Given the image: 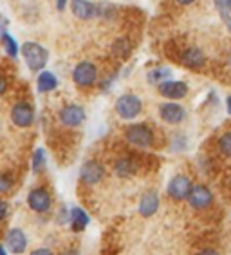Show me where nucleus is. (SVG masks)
Returning <instances> with one entry per match:
<instances>
[{
  "label": "nucleus",
  "mask_w": 231,
  "mask_h": 255,
  "mask_svg": "<svg viewBox=\"0 0 231 255\" xmlns=\"http://www.w3.org/2000/svg\"><path fill=\"white\" fill-rule=\"evenodd\" d=\"M45 167H47V154H45L44 148L38 147L35 152H33L31 168H33V172H35V174H42V172L45 170Z\"/></svg>",
  "instance_id": "nucleus-21"
},
{
  "label": "nucleus",
  "mask_w": 231,
  "mask_h": 255,
  "mask_svg": "<svg viewBox=\"0 0 231 255\" xmlns=\"http://www.w3.org/2000/svg\"><path fill=\"white\" fill-rule=\"evenodd\" d=\"M36 87H38L40 93H51L58 87V78L56 74L51 73V71H40L38 78H36Z\"/></svg>",
  "instance_id": "nucleus-19"
},
{
  "label": "nucleus",
  "mask_w": 231,
  "mask_h": 255,
  "mask_svg": "<svg viewBox=\"0 0 231 255\" xmlns=\"http://www.w3.org/2000/svg\"><path fill=\"white\" fill-rule=\"evenodd\" d=\"M73 80L78 87H92L98 82V67L89 60H83L73 69Z\"/></svg>",
  "instance_id": "nucleus-4"
},
{
  "label": "nucleus",
  "mask_w": 231,
  "mask_h": 255,
  "mask_svg": "<svg viewBox=\"0 0 231 255\" xmlns=\"http://www.w3.org/2000/svg\"><path fill=\"white\" fill-rule=\"evenodd\" d=\"M69 223H71V228H73L74 232H83L85 228L89 226L90 217L83 208L74 206L73 210L69 212Z\"/></svg>",
  "instance_id": "nucleus-17"
},
{
  "label": "nucleus",
  "mask_w": 231,
  "mask_h": 255,
  "mask_svg": "<svg viewBox=\"0 0 231 255\" xmlns=\"http://www.w3.org/2000/svg\"><path fill=\"white\" fill-rule=\"evenodd\" d=\"M159 114H161L162 122L170 123V125H177L186 118V109L177 102H168L159 107Z\"/></svg>",
  "instance_id": "nucleus-11"
},
{
  "label": "nucleus",
  "mask_w": 231,
  "mask_h": 255,
  "mask_svg": "<svg viewBox=\"0 0 231 255\" xmlns=\"http://www.w3.org/2000/svg\"><path fill=\"white\" fill-rule=\"evenodd\" d=\"M226 109H228V113L231 114V96L228 98V102H226Z\"/></svg>",
  "instance_id": "nucleus-36"
},
{
  "label": "nucleus",
  "mask_w": 231,
  "mask_h": 255,
  "mask_svg": "<svg viewBox=\"0 0 231 255\" xmlns=\"http://www.w3.org/2000/svg\"><path fill=\"white\" fill-rule=\"evenodd\" d=\"M125 137H127V141L130 145H136V147L141 148L152 147L154 141H155L152 127L147 125V123H136V125L127 127L125 128Z\"/></svg>",
  "instance_id": "nucleus-2"
},
{
  "label": "nucleus",
  "mask_w": 231,
  "mask_h": 255,
  "mask_svg": "<svg viewBox=\"0 0 231 255\" xmlns=\"http://www.w3.org/2000/svg\"><path fill=\"white\" fill-rule=\"evenodd\" d=\"M7 212H9V206H7V203H5L4 199H0V223L7 217Z\"/></svg>",
  "instance_id": "nucleus-28"
},
{
  "label": "nucleus",
  "mask_w": 231,
  "mask_h": 255,
  "mask_svg": "<svg viewBox=\"0 0 231 255\" xmlns=\"http://www.w3.org/2000/svg\"><path fill=\"white\" fill-rule=\"evenodd\" d=\"M195 0H177V4H182V5H188V4H193Z\"/></svg>",
  "instance_id": "nucleus-34"
},
{
  "label": "nucleus",
  "mask_w": 231,
  "mask_h": 255,
  "mask_svg": "<svg viewBox=\"0 0 231 255\" xmlns=\"http://www.w3.org/2000/svg\"><path fill=\"white\" fill-rule=\"evenodd\" d=\"M159 93L166 100L175 102V100L186 98L188 85L184 84V82H179V80H164V82L159 84Z\"/></svg>",
  "instance_id": "nucleus-12"
},
{
  "label": "nucleus",
  "mask_w": 231,
  "mask_h": 255,
  "mask_svg": "<svg viewBox=\"0 0 231 255\" xmlns=\"http://www.w3.org/2000/svg\"><path fill=\"white\" fill-rule=\"evenodd\" d=\"M103 176H105L103 165L99 161H96V159L85 161L83 165H81V168H79V179H81L83 185H89V187L98 185V183L103 179Z\"/></svg>",
  "instance_id": "nucleus-8"
},
{
  "label": "nucleus",
  "mask_w": 231,
  "mask_h": 255,
  "mask_svg": "<svg viewBox=\"0 0 231 255\" xmlns=\"http://www.w3.org/2000/svg\"><path fill=\"white\" fill-rule=\"evenodd\" d=\"M143 111V103L139 100V96L136 94H121L118 100H116V113L119 114V118L123 120H134L138 118Z\"/></svg>",
  "instance_id": "nucleus-3"
},
{
  "label": "nucleus",
  "mask_w": 231,
  "mask_h": 255,
  "mask_svg": "<svg viewBox=\"0 0 231 255\" xmlns=\"http://www.w3.org/2000/svg\"><path fill=\"white\" fill-rule=\"evenodd\" d=\"M67 2H69V0H56V9L65 11V7H67Z\"/></svg>",
  "instance_id": "nucleus-31"
},
{
  "label": "nucleus",
  "mask_w": 231,
  "mask_h": 255,
  "mask_svg": "<svg viewBox=\"0 0 231 255\" xmlns=\"http://www.w3.org/2000/svg\"><path fill=\"white\" fill-rule=\"evenodd\" d=\"M188 203L192 208L195 210H206L213 205V194L212 190L204 185H197V187H192L190 194H188Z\"/></svg>",
  "instance_id": "nucleus-9"
},
{
  "label": "nucleus",
  "mask_w": 231,
  "mask_h": 255,
  "mask_svg": "<svg viewBox=\"0 0 231 255\" xmlns=\"http://www.w3.org/2000/svg\"><path fill=\"white\" fill-rule=\"evenodd\" d=\"M217 9H219V13H221V18H222V22H224V25H226L228 31L231 33V15L224 9V7H217Z\"/></svg>",
  "instance_id": "nucleus-26"
},
{
  "label": "nucleus",
  "mask_w": 231,
  "mask_h": 255,
  "mask_svg": "<svg viewBox=\"0 0 231 255\" xmlns=\"http://www.w3.org/2000/svg\"><path fill=\"white\" fill-rule=\"evenodd\" d=\"M20 53H22V58H24L25 65L29 67L31 73H40L44 71L47 62H49V51L45 49L44 45L38 44V42H24L20 45Z\"/></svg>",
  "instance_id": "nucleus-1"
},
{
  "label": "nucleus",
  "mask_w": 231,
  "mask_h": 255,
  "mask_svg": "<svg viewBox=\"0 0 231 255\" xmlns=\"http://www.w3.org/2000/svg\"><path fill=\"white\" fill-rule=\"evenodd\" d=\"M130 51H132V47L128 44V40L121 38V40H118V42H114V54H116L118 58L125 60L128 54H130Z\"/></svg>",
  "instance_id": "nucleus-23"
},
{
  "label": "nucleus",
  "mask_w": 231,
  "mask_h": 255,
  "mask_svg": "<svg viewBox=\"0 0 231 255\" xmlns=\"http://www.w3.org/2000/svg\"><path fill=\"white\" fill-rule=\"evenodd\" d=\"M192 181H190V177L184 176V174H177V176H173L168 183V196L175 199V201H182V199H186L190 190H192Z\"/></svg>",
  "instance_id": "nucleus-10"
},
{
  "label": "nucleus",
  "mask_w": 231,
  "mask_h": 255,
  "mask_svg": "<svg viewBox=\"0 0 231 255\" xmlns=\"http://www.w3.org/2000/svg\"><path fill=\"white\" fill-rule=\"evenodd\" d=\"M0 255H7V248L4 245H0Z\"/></svg>",
  "instance_id": "nucleus-35"
},
{
  "label": "nucleus",
  "mask_w": 231,
  "mask_h": 255,
  "mask_svg": "<svg viewBox=\"0 0 231 255\" xmlns=\"http://www.w3.org/2000/svg\"><path fill=\"white\" fill-rule=\"evenodd\" d=\"M213 4H215V7H224L231 15V0H213Z\"/></svg>",
  "instance_id": "nucleus-27"
},
{
  "label": "nucleus",
  "mask_w": 231,
  "mask_h": 255,
  "mask_svg": "<svg viewBox=\"0 0 231 255\" xmlns=\"http://www.w3.org/2000/svg\"><path fill=\"white\" fill-rule=\"evenodd\" d=\"M114 172H116L118 177H130L138 172V163H136L134 157L123 156L114 163Z\"/></svg>",
  "instance_id": "nucleus-18"
},
{
  "label": "nucleus",
  "mask_w": 231,
  "mask_h": 255,
  "mask_svg": "<svg viewBox=\"0 0 231 255\" xmlns=\"http://www.w3.org/2000/svg\"><path fill=\"white\" fill-rule=\"evenodd\" d=\"M27 205L36 214H45L51 208V205H53V197H51L47 188L36 187L27 194Z\"/></svg>",
  "instance_id": "nucleus-7"
},
{
  "label": "nucleus",
  "mask_w": 231,
  "mask_h": 255,
  "mask_svg": "<svg viewBox=\"0 0 231 255\" xmlns=\"http://www.w3.org/2000/svg\"><path fill=\"white\" fill-rule=\"evenodd\" d=\"M62 255H79V252L76 248H69V250H65Z\"/></svg>",
  "instance_id": "nucleus-33"
},
{
  "label": "nucleus",
  "mask_w": 231,
  "mask_h": 255,
  "mask_svg": "<svg viewBox=\"0 0 231 255\" xmlns=\"http://www.w3.org/2000/svg\"><path fill=\"white\" fill-rule=\"evenodd\" d=\"M15 185V179L11 174H5V172H0V194H5L9 192Z\"/></svg>",
  "instance_id": "nucleus-25"
},
{
  "label": "nucleus",
  "mask_w": 231,
  "mask_h": 255,
  "mask_svg": "<svg viewBox=\"0 0 231 255\" xmlns=\"http://www.w3.org/2000/svg\"><path fill=\"white\" fill-rule=\"evenodd\" d=\"M168 76H170V69L159 67V69H155V71H150V73H148V82H150V84L159 85L161 82H164Z\"/></svg>",
  "instance_id": "nucleus-22"
},
{
  "label": "nucleus",
  "mask_w": 231,
  "mask_h": 255,
  "mask_svg": "<svg viewBox=\"0 0 231 255\" xmlns=\"http://www.w3.org/2000/svg\"><path fill=\"white\" fill-rule=\"evenodd\" d=\"M58 118L62 125L69 128H76L85 122V109L81 105H76V103H67L60 109Z\"/></svg>",
  "instance_id": "nucleus-6"
},
{
  "label": "nucleus",
  "mask_w": 231,
  "mask_h": 255,
  "mask_svg": "<svg viewBox=\"0 0 231 255\" xmlns=\"http://www.w3.org/2000/svg\"><path fill=\"white\" fill-rule=\"evenodd\" d=\"M219 150H221L222 154L226 157H231V130H228V132H224L221 137H219Z\"/></svg>",
  "instance_id": "nucleus-24"
},
{
  "label": "nucleus",
  "mask_w": 231,
  "mask_h": 255,
  "mask_svg": "<svg viewBox=\"0 0 231 255\" xmlns=\"http://www.w3.org/2000/svg\"><path fill=\"white\" fill-rule=\"evenodd\" d=\"M159 210V196L155 190L145 192L139 199V214L143 217H152L155 216Z\"/></svg>",
  "instance_id": "nucleus-16"
},
{
  "label": "nucleus",
  "mask_w": 231,
  "mask_h": 255,
  "mask_svg": "<svg viewBox=\"0 0 231 255\" xmlns=\"http://www.w3.org/2000/svg\"><path fill=\"white\" fill-rule=\"evenodd\" d=\"M181 64L188 69H201L206 64V54L199 47H186L181 53Z\"/></svg>",
  "instance_id": "nucleus-15"
},
{
  "label": "nucleus",
  "mask_w": 231,
  "mask_h": 255,
  "mask_svg": "<svg viewBox=\"0 0 231 255\" xmlns=\"http://www.w3.org/2000/svg\"><path fill=\"white\" fill-rule=\"evenodd\" d=\"M71 11L79 20H92L99 16V4L90 0H71Z\"/></svg>",
  "instance_id": "nucleus-13"
},
{
  "label": "nucleus",
  "mask_w": 231,
  "mask_h": 255,
  "mask_svg": "<svg viewBox=\"0 0 231 255\" xmlns=\"http://www.w3.org/2000/svg\"><path fill=\"white\" fill-rule=\"evenodd\" d=\"M5 248L15 255L24 254L25 248H27V236H25V232L20 230V228H11L7 232V236H5Z\"/></svg>",
  "instance_id": "nucleus-14"
},
{
  "label": "nucleus",
  "mask_w": 231,
  "mask_h": 255,
  "mask_svg": "<svg viewBox=\"0 0 231 255\" xmlns=\"http://www.w3.org/2000/svg\"><path fill=\"white\" fill-rule=\"evenodd\" d=\"M31 255H54V254L51 250H47V248H38V250L31 252Z\"/></svg>",
  "instance_id": "nucleus-30"
},
{
  "label": "nucleus",
  "mask_w": 231,
  "mask_h": 255,
  "mask_svg": "<svg viewBox=\"0 0 231 255\" xmlns=\"http://www.w3.org/2000/svg\"><path fill=\"white\" fill-rule=\"evenodd\" d=\"M0 42H2V47H4L5 54L9 56V58L16 60L18 58V54H20V45L18 42H16L13 36H11L7 31L5 33H2V36H0Z\"/></svg>",
  "instance_id": "nucleus-20"
},
{
  "label": "nucleus",
  "mask_w": 231,
  "mask_h": 255,
  "mask_svg": "<svg viewBox=\"0 0 231 255\" xmlns=\"http://www.w3.org/2000/svg\"><path fill=\"white\" fill-rule=\"evenodd\" d=\"M7 85H9V82H7V78H5L4 74H0V96L7 91Z\"/></svg>",
  "instance_id": "nucleus-29"
},
{
  "label": "nucleus",
  "mask_w": 231,
  "mask_h": 255,
  "mask_svg": "<svg viewBox=\"0 0 231 255\" xmlns=\"http://www.w3.org/2000/svg\"><path fill=\"white\" fill-rule=\"evenodd\" d=\"M11 122L18 128H27L35 123V107L29 102H18L11 109Z\"/></svg>",
  "instance_id": "nucleus-5"
},
{
  "label": "nucleus",
  "mask_w": 231,
  "mask_h": 255,
  "mask_svg": "<svg viewBox=\"0 0 231 255\" xmlns=\"http://www.w3.org/2000/svg\"><path fill=\"white\" fill-rule=\"evenodd\" d=\"M197 255H221V254H219V252H215V250H212V248H208V250L199 252Z\"/></svg>",
  "instance_id": "nucleus-32"
}]
</instances>
